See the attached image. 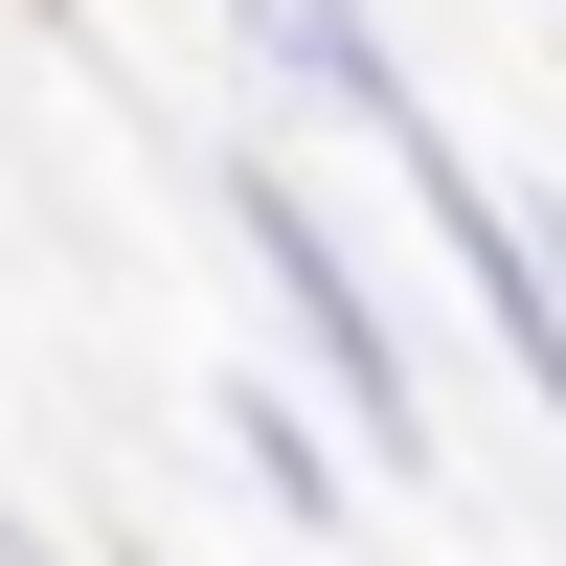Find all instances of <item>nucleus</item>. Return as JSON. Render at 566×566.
I'll list each match as a JSON object with an SVG mask.
<instances>
[{
	"mask_svg": "<svg viewBox=\"0 0 566 566\" xmlns=\"http://www.w3.org/2000/svg\"><path fill=\"white\" fill-rule=\"evenodd\" d=\"M386 159H408V205H431V250L476 272V317H499V363H522V408L566 431V227H544V205H499V181H476V136H453V114H408Z\"/></svg>",
	"mask_w": 566,
	"mask_h": 566,
	"instance_id": "2",
	"label": "nucleus"
},
{
	"mask_svg": "<svg viewBox=\"0 0 566 566\" xmlns=\"http://www.w3.org/2000/svg\"><path fill=\"white\" fill-rule=\"evenodd\" d=\"M227 23H250V69H272V91H317L340 136H408V114H431V91H408V45L363 23V0H227Z\"/></svg>",
	"mask_w": 566,
	"mask_h": 566,
	"instance_id": "3",
	"label": "nucleus"
},
{
	"mask_svg": "<svg viewBox=\"0 0 566 566\" xmlns=\"http://www.w3.org/2000/svg\"><path fill=\"white\" fill-rule=\"evenodd\" d=\"M227 227H250L272 317H295V363L340 386V431L386 453V476H431V386H408V317H386V272L317 227V181H295V159H227Z\"/></svg>",
	"mask_w": 566,
	"mask_h": 566,
	"instance_id": "1",
	"label": "nucleus"
},
{
	"mask_svg": "<svg viewBox=\"0 0 566 566\" xmlns=\"http://www.w3.org/2000/svg\"><path fill=\"white\" fill-rule=\"evenodd\" d=\"M227 453H250V499H272V522H363V499H340V431H317L295 386H227Z\"/></svg>",
	"mask_w": 566,
	"mask_h": 566,
	"instance_id": "4",
	"label": "nucleus"
},
{
	"mask_svg": "<svg viewBox=\"0 0 566 566\" xmlns=\"http://www.w3.org/2000/svg\"><path fill=\"white\" fill-rule=\"evenodd\" d=\"M0 566H45V544H0Z\"/></svg>",
	"mask_w": 566,
	"mask_h": 566,
	"instance_id": "5",
	"label": "nucleus"
}]
</instances>
